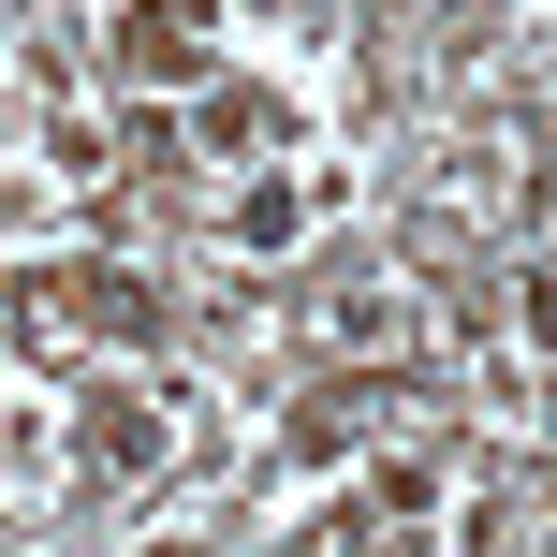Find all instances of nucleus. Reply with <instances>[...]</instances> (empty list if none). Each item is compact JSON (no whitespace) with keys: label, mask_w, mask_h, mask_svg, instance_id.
I'll list each match as a JSON object with an SVG mask.
<instances>
[{"label":"nucleus","mask_w":557,"mask_h":557,"mask_svg":"<svg viewBox=\"0 0 557 557\" xmlns=\"http://www.w3.org/2000/svg\"><path fill=\"white\" fill-rule=\"evenodd\" d=\"M117 59H133V74H191V0H117Z\"/></svg>","instance_id":"f257e3e1"}]
</instances>
